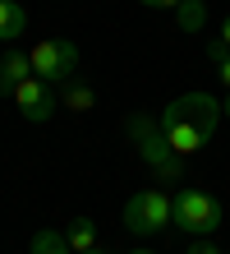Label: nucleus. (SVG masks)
Instances as JSON below:
<instances>
[{
    "label": "nucleus",
    "mask_w": 230,
    "mask_h": 254,
    "mask_svg": "<svg viewBox=\"0 0 230 254\" xmlns=\"http://www.w3.org/2000/svg\"><path fill=\"white\" fill-rule=\"evenodd\" d=\"M226 222V203L207 190H180L171 194V227H180L184 236H212Z\"/></svg>",
    "instance_id": "obj_3"
},
{
    "label": "nucleus",
    "mask_w": 230,
    "mask_h": 254,
    "mask_svg": "<svg viewBox=\"0 0 230 254\" xmlns=\"http://www.w3.org/2000/svg\"><path fill=\"white\" fill-rule=\"evenodd\" d=\"M33 254H74V250L65 241V231H51V227H46V231L33 236Z\"/></svg>",
    "instance_id": "obj_12"
},
{
    "label": "nucleus",
    "mask_w": 230,
    "mask_h": 254,
    "mask_svg": "<svg viewBox=\"0 0 230 254\" xmlns=\"http://www.w3.org/2000/svg\"><path fill=\"white\" fill-rule=\"evenodd\" d=\"M138 5H147V9H175L180 0H138Z\"/></svg>",
    "instance_id": "obj_15"
},
{
    "label": "nucleus",
    "mask_w": 230,
    "mask_h": 254,
    "mask_svg": "<svg viewBox=\"0 0 230 254\" xmlns=\"http://www.w3.org/2000/svg\"><path fill=\"white\" fill-rule=\"evenodd\" d=\"M207 56H212V65H221L226 61V56H230V47H226V42L217 37V42H212V47H207Z\"/></svg>",
    "instance_id": "obj_14"
},
{
    "label": "nucleus",
    "mask_w": 230,
    "mask_h": 254,
    "mask_svg": "<svg viewBox=\"0 0 230 254\" xmlns=\"http://www.w3.org/2000/svg\"><path fill=\"white\" fill-rule=\"evenodd\" d=\"M14 107H19V116L23 121H33V125H46L55 116V93H51V83L46 79H37V74H28V79L14 88Z\"/></svg>",
    "instance_id": "obj_6"
},
{
    "label": "nucleus",
    "mask_w": 230,
    "mask_h": 254,
    "mask_svg": "<svg viewBox=\"0 0 230 254\" xmlns=\"http://www.w3.org/2000/svg\"><path fill=\"white\" fill-rule=\"evenodd\" d=\"M125 129H129L134 148H138V157H143L147 167L157 171V181H180V176H184V157L175 153L171 143H166V134H161V121H157V116L134 111L129 121H125Z\"/></svg>",
    "instance_id": "obj_2"
},
{
    "label": "nucleus",
    "mask_w": 230,
    "mask_h": 254,
    "mask_svg": "<svg viewBox=\"0 0 230 254\" xmlns=\"http://www.w3.org/2000/svg\"><path fill=\"white\" fill-rule=\"evenodd\" d=\"M28 74H33V61H28V51L9 47L0 56V97H14V88H19Z\"/></svg>",
    "instance_id": "obj_7"
},
{
    "label": "nucleus",
    "mask_w": 230,
    "mask_h": 254,
    "mask_svg": "<svg viewBox=\"0 0 230 254\" xmlns=\"http://www.w3.org/2000/svg\"><path fill=\"white\" fill-rule=\"evenodd\" d=\"M217 79H221V83L230 88V56H226V61H221V65H217Z\"/></svg>",
    "instance_id": "obj_16"
},
{
    "label": "nucleus",
    "mask_w": 230,
    "mask_h": 254,
    "mask_svg": "<svg viewBox=\"0 0 230 254\" xmlns=\"http://www.w3.org/2000/svg\"><path fill=\"white\" fill-rule=\"evenodd\" d=\"M65 241H69L74 254H79V250H92V245H97V222H92V217H74L69 227H65Z\"/></svg>",
    "instance_id": "obj_10"
},
{
    "label": "nucleus",
    "mask_w": 230,
    "mask_h": 254,
    "mask_svg": "<svg viewBox=\"0 0 230 254\" xmlns=\"http://www.w3.org/2000/svg\"><path fill=\"white\" fill-rule=\"evenodd\" d=\"M221 116H230V88H226V97H221Z\"/></svg>",
    "instance_id": "obj_18"
},
{
    "label": "nucleus",
    "mask_w": 230,
    "mask_h": 254,
    "mask_svg": "<svg viewBox=\"0 0 230 254\" xmlns=\"http://www.w3.org/2000/svg\"><path fill=\"white\" fill-rule=\"evenodd\" d=\"M221 42L230 47V14H226V23H221Z\"/></svg>",
    "instance_id": "obj_17"
},
{
    "label": "nucleus",
    "mask_w": 230,
    "mask_h": 254,
    "mask_svg": "<svg viewBox=\"0 0 230 254\" xmlns=\"http://www.w3.org/2000/svg\"><path fill=\"white\" fill-rule=\"evenodd\" d=\"M157 121H161L166 143H171L180 157H193L198 148H207V139L217 134L221 102L212 97V93H184V97H175L171 107L157 116Z\"/></svg>",
    "instance_id": "obj_1"
},
{
    "label": "nucleus",
    "mask_w": 230,
    "mask_h": 254,
    "mask_svg": "<svg viewBox=\"0 0 230 254\" xmlns=\"http://www.w3.org/2000/svg\"><path fill=\"white\" fill-rule=\"evenodd\" d=\"M125 227L134 236H157V231H166V227H171V194H161V190H138V194H129Z\"/></svg>",
    "instance_id": "obj_5"
},
{
    "label": "nucleus",
    "mask_w": 230,
    "mask_h": 254,
    "mask_svg": "<svg viewBox=\"0 0 230 254\" xmlns=\"http://www.w3.org/2000/svg\"><path fill=\"white\" fill-rule=\"evenodd\" d=\"M23 28H28V14L19 0H0V42L5 47H14V42L23 37Z\"/></svg>",
    "instance_id": "obj_8"
},
{
    "label": "nucleus",
    "mask_w": 230,
    "mask_h": 254,
    "mask_svg": "<svg viewBox=\"0 0 230 254\" xmlns=\"http://www.w3.org/2000/svg\"><path fill=\"white\" fill-rule=\"evenodd\" d=\"M129 254H157V250H129Z\"/></svg>",
    "instance_id": "obj_20"
},
{
    "label": "nucleus",
    "mask_w": 230,
    "mask_h": 254,
    "mask_svg": "<svg viewBox=\"0 0 230 254\" xmlns=\"http://www.w3.org/2000/svg\"><path fill=\"white\" fill-rule=\"evenodd\" d=\"M28 61H33V74L46 83H69L74 74H79V42L69 37H42L33 51H28Z\"/></svg>",
    "instance_id": "obj_4"
},
{
    "label": "nucleus",
    "mask_w": 230,
    "mask_h": 254,
    "mask_svg": "<svg viewBox=\"0 0 230 254\" xmlns=\"http://www.w3.org/2000/svg\"><path fill=\"white\" fill-rule=\"evenodd\" d=\"M65 107H69V111H92V107H97V93H92L88 83L69 79V83H65Z\"/></svg>",
    "instance_id": "obj_11"
},
{
    "label": "nucleus",
    "mask_w": 230,
    "mask_h": 254,
    "mask_svg": "<svg viewBox=\"0 0 230 254\" xmlns=\"http://www.w3.org/2000/svg\"><path fill=\"white\" fill-rule=\"evenodd\" d=\"M79 254H111V250H101V245H92V250H79Z\"/></svg>",
    "instance_id": "obj_19"
},
{
    "label": "nucleus",
    "mask_w": 230,
    "mask_h": 254,
    "mask_svg": "<svg viewBox=\"0 0 230 254\" xmlns=\"http://www.w3.org/2000/svg\"><path fill=\"white\" fill-rule=\"evenodd\" d=\"M175 23L184 28V33H203V23H207V0H180V5H175Z\"/></svg>",
    "instance_id": "obj_9"
},
{
    "label": "nucleus",
    "mask_w": 230,
    "mask_h": 254,
    "mask_svg": "<svg viewBox=\"0 0 230 254\" xmlns=\"http://www.w3.org/2000/svg\"><path fill=\"white\" fill-rule=\"evenodd\" d=\"M184 254H226V250H217L207 236H189V250H184Z\"/></svg>",
    "instance_id": "obj_13"
}]
</instances>
